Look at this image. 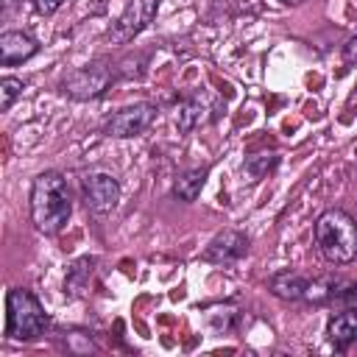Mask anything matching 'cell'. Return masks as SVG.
Here are the masks:
<instances>
[{"label":"cell","instance_id":"277c9868","mask_svg":"<svg viewBox=\"0 0 357 357\" xmlns=\"http://www.w3.org/2000/svg\"><path fill=\"white\" fill-rule=\"evenodd\" d=\"M156 117V109L151 103H134V106H123L120 112H114L106 123H103V134L106 137H117V139H126V137H137L142 134Z\"/></svg>","mask_w":357,"mask_h":357},{"label":"cell","instance_id":"8fae6325","mask_svg":"<svg viewBox=\"0 0 357 357\" xmlns=\"http://www.w3.org/2000/svg\"><path fill=\"white\" fill-rule=\"evenodd\" d=\"M304 290H307V279L298 276V273L284 271V273H276V276L271 279V293L279 296V298H284V301H298V298H304Z\"/></svg>","mask_w":357,"mask_h":357},{"label":"cell","instance_id":"4fadbf2b","mask_svg":"<svg viewBox=\"0 0 357 357\" xmlns=\"http://www.w3.org/2000/svg\"><path fill=\"white\" fill-rule=\"evenodd\" d=\"M204 120V103L201 100H184L181 106H178V117H176V123H178V131H192L198 123Z\"/></svg>","mask_w":357,"mask_h":357},{"label":"cell","instance_id":"ac0fdd59","mask_svg":"<svg viewBox=\"0 0 357 357\" xmlns=\"http://www.w3.org/2000/svg\"><path fill=\"white\" fill-rule=\"evenodd\" d=\"M6 3H8V6H14V3H17V0H6Z\"/></svg>","mask_w":357,"mask_h":357},{"label":"cell","instance_id":"3957f363","mask_svg":"<svg viewBox=\"0 0 357 357\" xmlns=\"http://www.w3.org/2000/svg\"><path fill=\"white\" fill-rule=\"evenodd\" d=\"M47 326V312L39 304V298L25 290V287H14L8 290L6 298V335L11 340H33L45 332Z\"/></svg>","mask_w":357,"mask_h":357},{"label":"cell","instance_id":"7a4b0ae2","mask_svg":"<svg viewBox=\"0 0 357 357\" xmlns=\"http://www.w3.org/2000/svg\"><path fill=\"white\" fill-rule=\"evenodd\" d=\"M315 245L332 265H349L357 259V220L343 209H326L315 220Z\"/></svg>","mask_w":357,"mask_h":357},{"label":"cell","instance_id":"9a60e30c","mask_svg":"<svg viewBox=\"0 0 357 357\" xmlns=\"http://www.w3.org/2000/svg\"><path fill=\"white\" fill-rule=\"evenodd\" d=\"M343 64L346 67H357V36H351L343 45Z\"/></svg>","mask_w":357,"mask_h":357},{"label":"cell","instance_id":"9c48e42d","mask_svg":"<svg viewBox=\"0 0 357 357\" xmlns=\"http://www.w3.org/2000/svg\"><path fill=\"white\" fill-rule=\"evenodd\" d=\"M36 39L22 33V31H6L0 33V64L3 67H14L25 59H31L36 53Z\"/></svg>","mask_w":357,"mask_h":357},{"label":"cell","instance_id":"ba28073f","mask_svg":"<svg viewBox=\"0 0 357 357\" xmlns=\"http://www.w3.org/2000/svg\"><path fill=\"white\" fill-rule=\"evenodd\" d=\"M245 251H248V237L243 231H237V229H226V231H220V234L212 237V243L204 251V259L206 262L226 265V262L240 259Z\"/></svg>","mask_w":357,"mask_h":357},{"label":"cell","instance_id":"5b68a950","mask_svg":"<svg viewBox=\"0 0 357 357\" xmlns=\"http://www.w3.org/2000/svg\"><path fill=\"white\" fill-rule=\"evenodd\" d=\"M109 84H112V70L95 64V67L73 70V73L61 81V89H64V95H70L73 100H92V98L103 95Z\"/></svg>","mask_w":357,"mask_h":357},{"label":"cell","instance_id":"5bb4252c","mask_svg":"<svg viewBox=\"0 0 357 357\" xmlns=\"http://www.w3.org/2000/svg\"><path fill=\"white\" fill-rule=\"evenodd\" d=\"M22 81L20 78H14V75H6V78H0V112H8L11 109V103L22 95Z\"/></svg>","mask_w":357,"mask_h":357},{"label":"cell","instance_id":"52a82bcc","mask_svg":"<svg viewBox=\"0 0 357 357\" xmlns=\"http://www.w3.org/2000/svg\"><path fill=\"white\" fill-rule=\"evenodd\" d=\"M81 192H84L86 209H92L98 215L112 212L117 206V201H120V184L109 173H92V176H86L81 181Z\"/></svg>","mask_w":357,"mask_h":357},{"label":"cell","instance_id":"6da1fadb","mask_svg":"<svg viewBox=\"0 0 357 357\" xmlns=\"http://www.w3.org/2000/svg\"><path fill=\"white\" fill-rule=\"evenodd\" d=\"M73 201L67 178L56 170H45L31 187V220L42 234H59L70 220Z\"/></svg>","mask_w":357,"mask_h":357},{"label":"cell","instance_id":"2e32d148","mask_svg":"<svg viewBox=\"0 0 357 357\" xmlns=\"http://www.w3.org/2000/svg\"><path fill=\"white\" fill-rule=\"evenodd\" d=\"M33 6H36L39 14H53L64 6V0H33Z\"/></svg>","mask_w":357,"mask_h":357},{"label":"cell","instance_id":"30bf717a","mask_svg":"<svg viewBox=\"0 0 357 357\" xmlns=\"http://www.w3.org/2000/svg\"><path fill=\"white\" fill-rule=\"evenodd\" d=\"M326 335H329V340H332L335 349H346L349 343H354V340H357V310H343V312H337V315L329 321Z\"/></svg>","mask_w":357,"mask_h":357},{"label":"cell","instance_id":"8992f818","mask_svg":"<svg viewBox=\"0 0 357 357\" xmlns=\"http://www.w3.org/2000/svg\"><path fill=\"white\" fill-rule=\"evenodd\" d=\"M156 6L159 0H128V6L123 8V14L117 17L114 28H112V42L123 45L131 42L137 33H142L148 28V22L156 17Z\"/></svg>","mask_w":357,"mask_h":357},{"label":"cell","instance_id":"7c38bea8","mask_svg":"<svg viewBox=\"0 0 357 357\" xmlns=\"http://www.w3.org/2000/svg\"><path fill=\"white\" fill-rule=\"evenodd\" d=\"M206 173H209L206 167H195V170L181 173V176L173 181V195H176L178 201H184V204L195 201L198 192H201V187H204V181H206Z\"/></svg>","mask_w":357,"mask_h":357},{"label":"cell","instance_id":"e0dca14e","mask_svg":"<svg viewBox=\"0 0 357 357\" xmlns=\"http://www.w3.org/2000/svg\"><path fill=\"white\" fill-rule=\"evenodd\" d=\"M282 3H287V6H293V3H301V0H282Z\"/></svg>","mask_w":357,"mask_h":357}]
</instances>
